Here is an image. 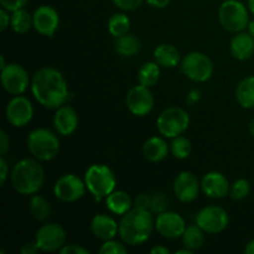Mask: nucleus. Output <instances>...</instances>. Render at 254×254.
I'll use <instances>...</instances> for the list:
<instances>
[{"instance_id": "nucleus-1", "label": "nucleus", "mask_w": 254, "mask_h": 254, "mask_svg": "<svg viewBox=\"0 0 254 254\" xmlns=\"http://www.w3.org/2000/svg\"><path fill=\"white\" fill-rule=\"evenodd\" d=\"M31 92L37 102L47 109H57L69 98L68 84L59 69L42 67L31 79Z\"/></svg>"}, {"instance_id": "nucleus-2", "label": "nucleus", "mask_w": 254, "mask_h": 254, "mask_svg": "<svg viewBox=\"0 0 254 254\" xmlns=\"http://www.w3.org/2000/svg\"><path fill=\"white\" fill-rule=\"evenodd\" d=\"M150 210L134 207L122 216L119 222V236L126 245L138 246L150 238L155 220Z\"/></svg>"}, {"instance_id": "nucleus-3", "label": "nucleus", "mask_w": 254, "mask_h": 254, "mask_svg": "<svg viewBox=\"0 0 254 254\" xmlns=\"http://www.w3.org/2000/svg\"><path fill=\"white\" fill-rule=\"evenodd\" d=\"M14 190L24 196L35 195L45 183V170L37 159H22L17 161L10 174Z\"/></svg>"}, {"instance_id": "nucleus-4", "label": "nucleus", "mask_w": 254, "mask_h": 254, "mask_svg": "<svg viewBox=\"0 0 254 254\" xmlns=\"http://www.w3.org/2000/svg\"><path fill=\"white\" fill-rule=\"evenodd\" d=\"M87 190L96 197L97 201L107 197L116 190L117 178L113 170L104 164H94L87 169L84 174Z\"/></svg>"}, {"instance_id": "nucleus-5", "label": "nucleus", "mask_w": 254, "mask_h": 254, "mask_svg": "<svg viewBox=\"0 0 254 254\" xmlns=\"http://www.w3.org/2000/svg\"><path fill=\"white\" fill-rule=\"evenodd\" d=\"M27 149L35 159L50 161L60 151V139L47 128H37L27 135Z\"/></svg>"}, {"instance_id": "nucleus-6", "label": "nucleus", "mask_w": 254, "mask_h": 254, "mask_svg": "<svg viewBox=\"0 0 254 254\" xmlns=\"http://www.w3.org/2000/svg\"><path fill=\"white\" fill-rule=\"evenodd\" d=\"M240 0H225L218 9V20L225 30L232 34L245 31L250 24V12Z\"/></svg>"}, {"instance_id": "nucleus-7", "label": "nucleus", "mask_w": 254, "mask_h": 254, "mask_svg": "<svg viewBox=\"0 0 254 254\" xmlns=\"http://www.w3.org/2000/svg\"><path fill=\"white\" fill-rule=\"evenodd\" d=\"M190 126V116L180 107H169L164 109L156 119V128L165 138L183 135Z\"/></svg>"}, {"instance_id": "nucleus-8", "label": "nucleus", "mask_w": 254, "mask_h": 254, "mask_svg": "<svg viewBox=\"0 0 254 254\" xmlns=\"http://www.w3.org/2000/svg\"><path fill=\"white\" fill-rule=\"evenodd\" d=\"M181 71L193 82H206L212 77L213 64L207 55L192 51L181 60Z\"/></svg>"}, {"instance_id": "nucleus-9", "label": "nucleus", "mask_w": 254, "mask_h": 254, "mask_svg": "<svg viewBox=\"0 0 254 254\" xmlns=\"http://www.w3.org/2000/svg\"><path fill=\"white\" fill-rule=\"evenodd\" d=\"M196 225L208 235H216L228 227L230 216L221 206H206L196 215Z\"/></svg>"}, {"instance_id": "nucleus-10", "label": "nucleus", "mask_w": 254, "mask_h": 254, "mask_svg": "<svg viewBox=\"0 0 254 254\" xmlns=\"http://www.w3.org/2000/svg\"><path fill=\"white\" fill-rule=\"evenodd\" d=\"M87 186L84 180L74 174H64L57 179L54 186V193L62 202H74L86 193Z\"/></svg>"}, {"instance_id": "nucleus-11", "label": "nucleus", "mask_w": 254, "mask_h": 254, "mask_svg": "<svg viewBox=\"0 0 254 254\" xmlns=\"http://www.w3.org/2000/svg\"><path fill=\"white\" fill-rule=\"evenodd\" d=\"M1 86L12 96L22 94L30 84V77L26 69L19 64H9L1 69Z\"/></svg>"}, {"instance_id": "nucleus-12", "label": "nucleus", "mask_w": 254, "mask_h": 254, "mask_svg": "<svg viewBox=\"0 0 254 254\" xmlns=\"http://www.w3.org/2000/svg\"><path fill=\"white\" fill-rule=\"evenodd\" d=\"M66 231L59 223H45L37 230L35 241L42 252H56L66 243Z\"/></svg>"}, {"instance_id": "nucleus-13", "label": "nucleus", "mask_w": 254, "mask_h": 254, "mask_svg": "<svg viewBox=\"0 0 254 254\" xmlns=\"http://www.w3.org/2000/svg\"><path fill=\"white\" fill-rule=\"evenodd\" d=\"M154 103H155V99H154L150 88L140 83L138 86L131 87L127 93V107H128L129 112L136 117L148 116L153 111Z\"/></svg>"}, {"instance_id": "nucleus-14", "label": "nucleus", "mask_w": 254, "mask_h": 254, "mask_svg": "<svg viewBox=\"0 0 254 254\" xmlns=\"http://www.w3.org/2000/svg\"><path fill=\"white\" fill-rule=\"evenodd\" d=\"M5 116L6 121L15 128H22L27 126L34 117V107L31 101L21 94L15 96L7 103Z\"/></svg>"}, {"instance_id": "nucleus-15", "label": "nucleus", "mask_w": 254, "mask_h": 254, "mask_svg": "<svg viewBox=\"0 0 254 254\" xmlns=\"http://www.w3.org/2000/svg\"><path fill=\"white\" fill-rule=\"evenodd\" d=\"M186 222L183 216L173 211H164L155 218V230L159 235L168 240H176L183 237L186 230Z\"/></svg>"}, {"instance_id": "nucleus-16", "label": "nucleus", "mask_w": 254, "mask_h": 254, "mask_svg": "<svg viewBox=\"0 0 254 254\" xmlns=\"http://www.w3.org/2000/svg\"><path fill=\"white\" fill-rule=\"evenodd\" d=\"M34 29L40 35L52 37L60 26V15L55 7L50 5H41L32 14Z\"/></svg>"}, {"instance_id": "nucleus-17", "label": "nucleus", "mask_w": 254, "mask_h": 254, "mask_svg": "<svg viewBox=\"0 0 254 254\" xmlns=\"http://www.w3.org/2000/svg\"><path fill=\"white\" fill-rule=\"evenodd\" d=\"M201 190V183L190 171H183L174 180V193L183 203L192 202L197 198Z\"/></svg>"}, {"instance_id": "nucleus-18", "label": "nucleus", "mask_w": 254, "mask_h": 254, "mask_svg": "<svg viewBox=\"0 0 254 254\" xmlns=\"http://www.w3.org/2000/svg\"><path fill=\"white\" fill-rule=\"evenodd\" d=\"M201 190L210 198H223L230 195L228 179L218 171H210L201 179Z\"/></svg>"}, {"instance_id": "nucleus-19", "label": "nucleus", "mask_w": 254, "mask_h": 254, "mask_svg": "<svg viewBox=\"0 0 254 254\" xmlns=\"http://www.w3.org/2000/svg\"><path fill=\"white\" fill-rule=\"evenodd\" d=\"M54 126L60 135H71L78 127V114L72 107L64 104L56 109L54 117Z\"/></svg>"}, {"instance_id": "nucleus-20", "label": "nucleus", "mask_w": 254, "mask_h": 254, "mask_svg": "<svg viewBox=\"0 0 254 254\" xmlns=\"http://www.w3.org/2000/svg\"><path fill=\"white\" fill-rule=\"evenodd\" d=\"M91 231L98 240H113L119 233V225L113 217L106 213H97L91 221Z\"/></svg>"}, {"instance_id": "nucleus-21", "label": "nucleus", "mask_w": 254, "mask_h": 254, "mask_svg": "<svg viewBox=\"0 0 254 254\" xmlns=\"http://www.w3.org/2000/svg\"><path fill=\"white\" fill-rule=\"evenodd\" d=\"M230 51L238 61L250 60L254 55V37L250 32H237L231 40Z\"/></svg>"}, {"instance_id": "nucleus-22", "label": "nucleus", "mask_w": 254, "mask_h": 254, "mask_svg": "<svg viewBox=\"0 0 254 254\" xmlns=\"http://www.w3.org/2000/svg\"><path fill=\"white\" fill-rule=\"evenodd\" d=\"M170 145L160 136H151L143 144V155L151 163H159L168 156Z\"/></svg>"}, {"instance_id": "nucleus-23", "label": "nucleus", "mask_w": 254, "mask_h": 254, "mask_svg": "<svg viewBox=\"0 0 254 254\" xmlns=\"http://www.w3.org/2000/svg\"><path fill=\"white\" fill-rule=\"evenodd\" d=\"M154 60L163 68H174L181 64V55L174 45L160 44L154 50Z\"/></svg>"}, {"instance_id": "nucleus-24", "label": "nucleus", "mask_w": 254, "mask_h": 254, "mask_svg": "<svg viewBox=\"0 0 254 254\" xmlns=\"http://www.w3.org/2000/svg\"><path fill=\"white\" fill-rule=\"evenodd\" d=\"M106 205L107 208L112 213L123 216L131 210V207H133V201H131V197L129 196V193H127L126 191L114 190L113 192L109 193L106 197Z\"/></svg>"}, {"instance_id": "nucleus-25", "label": "nucleus", "mask_w": 254, "mask_h": 254, "mask_svg": "<svg viewBox=\"0 0 254 254\" xmlns=\"http://www.w3.org/2000/svg\"><path fill=\"white\" fill-rule=\"evenodd\" d=\"M236 99L242 108H254V76H248L238 83L236 88Z\"/></svg>"}, {"instance_id": "nucleus-26", "label": "nucleus", "mask_w": 254, "mask_h": 254, "mask_svg": "<svg viewBox=\"0 0 254 254\" xmlns=\"http://www.w3.org/2000/svg\"><path fill=\"white\" fill-rule=\"evenodd\" d=\"M141 44L138 37L133 34H126L121 37H117L114 49L117 54L123 57H131L140 51Z\"/></svg>"}, {"instance_id": "nucleus-27", "label": "nucleus", "mask_w": 254, "mask_h": 254, "mask_svg": "<svg viewBox=\"0 0 254 254\" xmlns=\"http://www.w3.org/2000/svg\"><path fill=\"white\" fill-rule=\"evenodd\" d=\"M205 231L198 227L196 223L188 226L183 235L184 246L192 252H196L205 243Z\"/></svg>"}, {"instance_id": "nucleus-28", "label": "nucleus", "mask_w": 254, "mask_h": 254, "mask_svg": "<svg viewBox=\"0 0 254 254\" xmlns=\"http://www.w3.org/2000/svg\"><path fill=\"white\" fill-rule=\"evenodd\" d=\"M160 66L154 62H145L138 71L139 83L145 87H154L160 79Z\"/></svg>"}, {"instance_id": "nucleus-29", "label": "nucleus", "mask_w": 254, "mask_h": 254, "mask_svg": "<svg viewBox=\"0 0 254 254\" xmlns=\"http://www.w3.org/2000/svg\"><path fill=\"white\" fill-rule=\"evenodd\" d=\"M29 211L34 220L42 222V221H46L50 217L51 206H50L49 201L42 197V196L32 195L29 202Z\"/></svg>"}, {"instance_id": "nucleus-30", "label": "nucleus", "mask_w": 254, "mask_h": 254, "mask_svg": "<svg viewBox=\"0 0 254 254\" xmlns=\"http://www.w3.org/2000/svg\"><path fill=\"white\" fill-rule=\"evenodd\" d=\"M10 26L16 34H26L31 27H34V19L32 15L24 7L15 10L11 12V22Z\"/></svg>"}, {"instance_id": "nucleus-31", "label": "nucleus", "mask_w": 254, "mask_h": 254, "mask_svg": "<svg viewBox=\"0 0 254 254\" xmlns=\"http://www.w3.org/2000/svg\"><path fill=\"white\" fill-rule=\"evenodd\" d=\"M130 30V19L123 12L112 15L108 21V31L113 37H121L128 34Z\"/></svg>"}, {"instance_id": "nucleus-32", "label": "nucleus", "mask_w": 254, "mask_h": 254, "mask_svg": "<svg viewBox=\"0 0 254 254\" xmlns=\"http://www.w3.org/2000/svg\"><path fill=\"white\" fill-rule=\"evenodd\" d=\"M191 150H192V145L186 136L179 135L173 138V141L170 143V153L173 154L174 158L179 159V160L188 159L190 156Z\"/></svg>"}, {"instance_id": "nucleus-33", "label": "nucleus", "mask_w": 254, "mask_h": 254, "mask_svg": "<svg viewBox=\"0 0 254 254\" xmlns=\"http://www.w3.org/2000/svg\"><path fill=\"white\" fill-rule=\"evenodd\" d=\"M251 192V184L246 179H238L231 185L230 197L235 201L245 200Z\"/></svg>"}, {"instance_id": "nucleus-34", "label": "nucleus", "mask_w": 254, "mask_h": 254, "mask_svg": "<svg viewBox=\"0 0 254 254\" xmlns=\"http://www.w3.org/2000/svg\"><path fill=\"white\" fill-rule=\"evenodd\" d=\"M168 206L169 198L165 192L158 191V192H154L153 195H150V207H149V210L153 213L159 215V213L168 210Z\"/></svg>"}, {"instance_id": "nucleus-35", "label": "nucleus", "mask_w": 254, "mask_h": 254, "mask_svg": "<svg viewBox=\"0 0 254 254\" xmlns=\"http://www.w3.org/2000/svg\"><path fill=\"white\" fill-rule=\"evenodd\" d=\"M98 252L99 254H126L128 252V250H127L123 243L114 241L113 238V240L104 241Z\"/></svg>"}, {"instance_id": "nucleus-36", "label": "nucleus", "mask_w": 254, "mask_h": 254, "mask_svg": "<svg viewBox=\"0 0 254 254\" xmlns=\"http://www.w3.org/2000/svg\"><path fill=\"white\" fill-rule=\"evenodd\" d=\"M113 4L116 5L117 7H119L121 10H124V11H131V10L138 9L141 5L143 0H112Z\"/></svg>"}, {"instance_id": "nucleus-37", "label": "nucleus", "mask_w": 254, "mask_h": 254, "mask_svg": "<svg viewBox=\"0 0 254 254\" xmlns=\"http://www.w3.org/2000/svg\"><path fill=\"white\" fill-rule=\"evenodd\" d=\"M29 1L30 0H0V5H1V7L6 9L7 11L12 12L15 10L25 7Z\"/></svg>"}, {"instance_id": "nucleus-38", "label": "nucleus", "mask_w": 254, "mask_h": 254, "mask_svg": "<svg viewBox=\"0 0 254 254\" xmlns=\"http://www.w3.org/2000/svg\"><path fill=\"white\" fill-rule=\"evenodd\" d=\"M134 207L149 210V207H150V195H148V193L145 192L139 193V195L134 198Z\"/></svg>"}, {"instance_id": "nucleus-39", "label": "nucleus", "mask_w": 254, "mask_h": 254, "mask_svg": "<svg viewBox=\"0 0 254 254\" xmlns=\"http://www.w3.org/2000/svg\"><path fill=\"white\" fill-rule=\"evenodd\" d=\"M61 254H88L89 252L86 248L81 247L78 245H64V247L60 250Z\"/></svg>"}, {"instance_id": "nucleus-40", "label": "nucleus", "mask_w": 254, "mask_h": 254, "mask_svg": "<svg viewBox=\"0 0 254 254\" xmlns=\"http://www.w3.org/2000/svg\"><path fill=\"white\" fill-rule=\"evenodd\" d=\"M10 22H11L10 11H7L6 9L1 7L0 9V31H5L10 26Z\"/></svg>"}, {"instance_id": "nucleus-41", "label": "nucleus", "mask_w": 254, "mask_h": 254, "mask_svg": "<svg viewBox=\"0 0 254 254\" xmlns=\"http://www.w3.org/2000/svg\"><path fill=\"white\" fill-rule=\"evenodd\" d=\"M10 149V138L6 134V131H0V155L4 156Z\"/></svg>"}, {"instance_id": "nucleus-42", "label": "nucleus", "mask_w": 254, "mask_h": 254, "mask_svg": "<svg viewBox=\"0 0 254 254\" xmlns=\"http://www.w3.org/2000/svg\"><path fill=\"white\" fill-rule=\"evenodd\" d=\"M7 178H9V166H7V163L4 159V156H1L0 158V185L4 186Z\"/></svg>"}, {"instance_id": "nucleus-43", "label": "nucleus", "mask_w": 254, "mask_h": 254, "mask_svg": "<svg viewBox=\"0 0 254 254\" xmlns=\"http://www.w3.org/2000/svg\"><path fill=\"white\" fill-rule=\"evenodd\" d=\"M40 251L39 246H37L36 241H34V242H26L24 246L21 247V250H20V252L21 254H35L37 253Z\"/></svg>"}, {"instance_id": "nucleus-44", "label": "nucleus", "mask_w": 254, "mask_h": 254, "mask_svg": "<svg viewBox=\"0 0 254 254\" xmlns=\"http://www.w3.org/2000/svg\"><path fill=\"white\" fill-rule=\"evenodd\" d=\"M170 1L171 0H146V2L155 9H164L170 4Z\"/></svg>"}, {"instance_id": "nucleus-45", "label": "nucleus", "mask_w": 254, "mask_h": 254, "mask_svg": "<svg viewBox=\"0 0 254 254\" xmlns=\"http://www.w3.org/2000/svg\"><path fill=\"white\" fill-rule=\"evenodd\" d=\"M151 254H170V250L164 246H155L150 250Z\"/></svg>"}, {"instance_id": "nucleus-46", "label": "nucleus", "mask_w": 254, "mask_h": 254, "mask_svg": "<svg viewBox=\"0 0 254 254\" xmlns=\"http://www.w3.org/2000/svg\"><path fill=\"white\" fill-rule=\"evenodd\" d=\"M198 98H200V92L192 91L190 92V94H189L188 102H190V103H195L196 101H198Z\"/></svg>"}, {"instance_id": "nucleus-47", "label": "nucleus", "mask_w": 254, "mask_h": 254, "mask_svg": "<svg viewBox=\"0 0 254 254\" xmlns=\"http://www.w3.org/2000/svg\"><path fill=\"white\" fill-rule=\"evenodd\" d=\"M245 253L246 254H254V240L250 241V242H248L247 245H246Z\"/></svg>"}, {"instance_id": "nucleus-48", "label": "nucleus", "mask_w": 254, "mask_h": 254, "mask_svg": "<svg viewBox=\"0 0 254 254\" xmlns=\"http://www.w3.org/2000/svg\"><path fill=\"white\" fill-rule=\"evenodd\" d=\"M247 29H248V32H250V34L254 37V20H251L250 24H248Z\"/></svg>"}, {"instance_id": "nucleus-49", "label": "nucleus", "mask_w": 254, "mask_h": 254, "mask_svg": "<svg viewBox=\"0 0 254 254\" xmlns=\"http://www.w3.org/2000/svg\"><path fill=\"white\" fill-rule=\"evenodd\" d=\"M193 252H192V251H190V250H189V248H184V250H178V251H176V252H175V254H192Z\"/></svg>"}, {"instance_id": "nucleus-50", "label": "nucleus", "mask_w": 254, "mask_h": 254, "mask_svg": "<svg viewBox=\"0 0 254 254\" xmlns=\"http://www.w3.org/2000/svg\"><path fill=\"white\" fill-rule=\"evenodd\" d=\"M247 2H248V9H250V11L254 15V0H247Z\"/></svg>"}, {"instance_id": "nucleus-51", "label": "nucleus", "mask_w": 254, "mask_h": 254, "mask_svg": "<svg viewBox=\"0 0 254 254\" xmlns=\"http://www.w3.org/2000/svg\"><path fill=\"white\" fill-rule=\"evenodd\" d=\"M248 128H250V133L254 136V118L250 122V126H248Z\"/></svg>"}, {"instance_id": "nucleus-52", "label": "nucleus", "mask_w": 254, "mask_h": 254, "mask_svg": "<svg viewBox=\"0 0 254 254\" xmlns=\"http://www.w3.org/2000/svg\"><path fill=\"white\" fill-rule=\"evenodd\" d=\"M5 66H6V64H5V57L4 56H0V69L4 68Z\"/></svg>"}]
</instances>
